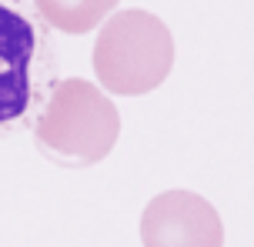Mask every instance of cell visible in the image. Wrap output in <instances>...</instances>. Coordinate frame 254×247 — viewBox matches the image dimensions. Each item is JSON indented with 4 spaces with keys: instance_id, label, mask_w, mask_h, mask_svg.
Returning a JSON list of instances; mask_svg holds the SVG:
<instances>
[{
    "instance_id": "cell-5",
    "label": "cell",
    "mask_w": 254,
    "mask_h": 247,
    "mask_svg": "<svg viewBox=\"0 0 254 247\" xmlns=\"http://www.w3.org/2000/svg\"><path fill=\"white\" fill-rule=\"evenodd\" d=\"M34 7L61 34H87L111 10H117V0H34Z\"/></svg>"
},
{
    "instance_id": "cell-1",
    "label": "cell",
    "mask_w": 254,
    "mask_h": 247,
    "mask_svg": "<svg viewBox=\"0 0 254 247\" xmlns=\"http://www.w3.org/2000/svg\"><path fill=\"white\" fill-rule=\"evenodd\" d=\"M117 137L121 114L114 100L84 77L61 80L34 127L37 150L64 167H90L104 160Z\"/></svg>"
},
{
    "instance_id": "cell-4",
    "label": "cell",
    "mask_w": 254,
    "mask_h": 247,
    "mask_svg": "<svg viewBox=\"0 0 254 247\" xmlns=\"http://www.w3.org/2000/svg\"><path fill=\"white\" fill-rule=\"evenodd\" d=\"M40 30L17 0H0V124L30 107Z\"/></svg>"
},
{
    "instance_id": "cell-3",
    "label": "cell",
    "mask_w": 254,
    "mask_h": 247,
    "mask_svg": "<svg viewBox=\"0 0 254 247\" xmlns=\"http://www.w3.org/2000/svg\"><path fill=\"white\" fill-rule=\"evenodd\" d=\"M144 247H224V224L194 191H164L140 214Z\"/></svg>"
},
{
    "instance_id": "cell-2",
    "label": "cell",
    "mask_w": 254,
    "mask_h": 247,
    "mask_svg": "<svg viewBox=\"0 0 254 247\" xmlns=\"http://www.w3.org/2000/svg\"><path fill=\"white\" fill-rule=\"evenodd\" d=\"M174 67L171 27L151 10H117L104 17L94 44V74L104 91L140 97L157 91Z\"/></svg>"
}]
</instances>
